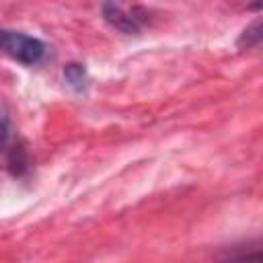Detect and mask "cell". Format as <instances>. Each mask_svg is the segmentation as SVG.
<instances>
[{
    "instance_id": "obj_1",
    "label": "cell",
    "mask_w": 263,
    "mask_h": 263,
    "mask_svg": "<svg viewBox=\"0 0 263 263\" xmlns=\"http://www.w3.org/2000/svg\"><path fill=\"white\" fill-rule=\"evenodd\" d=\"M0 53L8 55L10 60L18 64L33 66L43 60L45 45L33 35L10 31V29H0Z\"/></svg>"
},
{
    "instance_id": "obj_2",
    "label": "cell",
    "mask_w": 263,
    "mask_h": 263,
    "mask_svg": "<svg viewBox=\"0 0 263 263\" xmlns=\"http://www.w3.org/2000/svg\"><path fill=\"white\" fill-rule=\"evenodd\" d=\"M103 16H105V21H107L111 27H115V29L121 31V33H127V35L140 33L138 18H136L134 14L125 12L123 8L115 6V4H105V6H103Z\"/></svg>"
},
{
    "instance_id": "obj_3",
    "label": "cell",
    "mask_w": 263,
    "mask_h": 263,
    "mask_svg": "<svg viewBox=\"0 0 263 263\" xmlns=\"http://www.w3.org/2000/svg\"><path fill=\"white\" fill-rule=\"evenodd\" d=\"M64 80L68 82L70 88H74L76 92H82L88 86V72L84 68V64L78 62H70L64 66Z\"/></svg>"
},
{
    "instance_id": "obj_4",
    "label": "cell",
    "mask_w": 263,
    "mask_h": 263,
    "mask_svg": "<svg viewBox=\"0 0 263 263\" xmlns=\"http://www.w3.org/2000/svg\"><path fill=\"white\" fill-rule=\"evenodd\" d=\"M259 41H261V21L257 18V21H253V23L240 33V37H238V41H236V47H238V49H251V47H255Z\"/></svg>"
},
{
    "instance_id": "obj_5",
    "label": "cell",
    "mask_w": 263,
    "mask_h": 263,
    "mask_svg": "<svg viewBox=\"0 0 263 263\" xmlns=\"http://www.w3.org/2000/svg\"><path fill=\"white\" fill-rule=\"evenodd\" d=\"M6 140H8V117L6 113L0 111V150L6 146Z\"/></svg>"
}]
</instances>
